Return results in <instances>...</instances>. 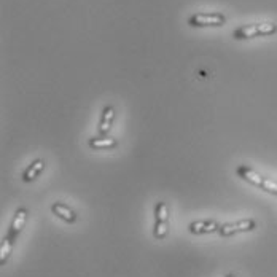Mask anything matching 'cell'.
I'll list each match as a JSON object with an SVG mask.
<instances>
[{"label":"cell","mask_w":277,"mask_h":277,"mask_svg":"<svg viewBox=\"0 0 277 277\" xmlns=\"http://www.w3.org/2000/svg\"><path fill=\"white\" fill-rule=\"evenodd\" d=\"M11 247H13V240H10L8 237H3L2 245H0V263L5 264V261L8 260V257L11 254Z\"/></svg>","instance_id":"7c38bea8"},{"label":"cell","mask_w":277,"mask_h":277,"mask_svg":"<svg viewBox=\"0 0 277 277\" xmlns=\"http://www.w3.org/2000/svg\"><path fill=\"white\" fill-rule=\"evenodd\" d=\"M89 147L94 150H112L118 147V142L112 137H93L89 140Z\"/></svg>","instance_id":"8fae6325"},{"label":"cell","mask_w":277,"mask_h":277,"mask_svg":"<svg viewBox=\"0 0 277 277\" xmlns=\"http://www.w3.org/2000/svg\"><path fill=\"white\" fill-rule=\"evenodd\" d=\"M113 119H115V108L112 105H107L104 110H102V118H100V124H99V134L105 136L108 131H110Z\"/></svg>","instance_id":"52a82bcc"},{"label":"cell","mask_w":277,"mask_h":277,"mask_svg":"<svg viewBox=\"0 0 277 277\" xmlns=\"http://www.w3.org/2000/svg\"><path fill=\"white\" fill-rule=\"evenodd\" d=\"M43 169H45V161L43 159H35L32 164L29 166L26 171H24L22 180H24V182H32V180H35L40 176V172Z\"/></svg>","instance_id":"30bf717a"},{"label":"cell","mask_w":277,"mask_h":277,"mask_svg":"<svg viewBox=\"0 0 277 277\" xmlns=\"http://www.w3.org/2000/svg\"><path fill=\"white\" fill-rule=\"evenodd\" d=\"M51 210L54 215H58L59 218H62L64 221H67V223H74L77 220V214L72 210L69 206H65L62 202H54L51 206Z\"/></svg>","instance_id":"ba28073f"},{"label":"cell","mask_w":277,"mask_h":277,"mask_svg":"<svg viewBox=\"0 0 277 277\" xmlns=\"http://www.w3.org/2000/svg\"><path fill=\"white\" fill-rule=\"evenodd\" d=\"M167 220H169V212H167L166 202H158L155 207V230H153V236L158 240L166 237Z\"/></svg>","instance_id":"3957f363"},{"label":"cell","mask_w":277,"mask_h":277,"mask_svg":"<svg viewBox=\"0 0 277 277\" xmlns=\"http://www.w3.org/2000/svg\"><path fill=\"white\" fill-rule=\"evenodd\" d=\"M26 220H27V209H18L16 210V214H15V218H13V223H11L10 226V231L7 234V237L10 240H13L15 242V239L18 237V234L21 233V230L24 228V223H26Z\"/></svg>","instance_id":"8992f818"},{"label":"cell","mask_w":277,"mask_h":277,"mask_svg":"<svg viewBox=\"0 0 277 277\" xmlns=\"http://www.w3.org/2000/svg\"><path fill=\"white\" fill-rule=\"evenodd\" d=\"M255 228V221L247 218V220H240L237 223H228V225H223L218 228V234L223 237H228V236H233V234L236 233H245V231H252Z\"/></svg>","instance_id":"5b68a950"},{"label":"cell","mask_w":277,"mask_h":277,"mask_svg":"<svg viewBox=\"0 0 277 277\" xmlns=\"http://www.w3.org/2000/svg\"><path fill=\"white\" fill-rule=\"evenodd\" d=\"M226 277H236V276H234V274H228Z\"/></svg>","instance_id":"4fadbf2b"},{"label":"cell","mask_w":277,"mask_h":277,"mask_svg":"<svg viewBox=\"0 0 277 277\" xmlns=\"http://www.w3.org/2000/svg\"><path fill=\"white\" fill-rule=\"evenodd\" d=\"M277 31V26L273 22H263V24H252V26H242L234 31L233 37L237 40L252 39L257 35H271Z\"/></svg>","instance_id":"7a4b0ae2"},{"label":"cell","mask_w":277,"mask_h":277,"mask_svg":"<svg viewBox=\"0 0 277 277\" xmlns=\"http://www.w3.org/2000/svg\"><path fill=\"white\" fill-rule=\"evenodd\" d=\"M225 16L220 13H198L190 18L188 24L193 27H206V26H223Z\"/></svg>","instance_id":"277c9868"},{"label":"cell","mask_w":277,"mask_h":277,"mask_svg":"<svg viewBox=\"0 0 277 277\" xmlns=\"http://www.w3.org/2000/svg\"><path fill=\"white\" fill-rule=\"evenodd\" d=\"M218 225L215 221H193L190 225V231L193 234H206V233H214V231H218Z\"/></svg>","instance_id":"9c48e42d"},{"label":"cell","mask_w":277,"mask_h":277,"mask_svg":"<svg viewBox=\"0 0 277 277\" xmlns=\"http://www.w3.org/2000/svg\"><path fill=\"white\" fill-rule=\"evenodd\" d=\"M236 172H237V176L240 178L245 180V182L255 185V186H258V188H261L264 191L271 193V195H277V183L273 182V180H268V178L261 177L260 174H257L254 169H250V167L239 166Z\"/></svg>","instance_id":"6da1fadb"}]
</instances>
